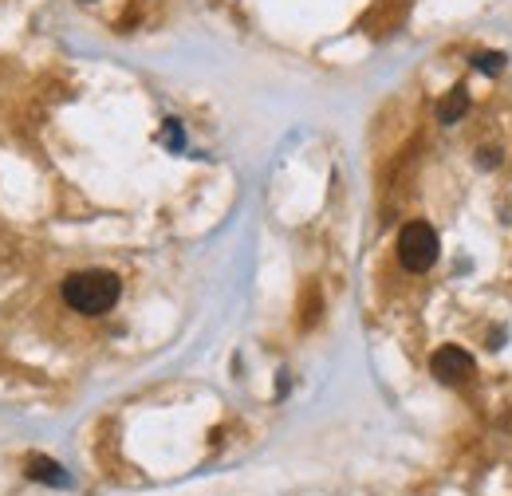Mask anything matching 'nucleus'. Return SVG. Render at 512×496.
I'll use <instances>...</instances> for the list:
<instances>
[{
	"label": "nucleus",
	"mask_w": 512,
	"mask_h": 496,
	"mask_svg": "<svg viewBox=\"0 0 512 496\" xmlns=\"http://www.w3.org/2000/svg\"><path fill=\"white\" fill-rule=\"evenodd\" d=\"M119 276L103 272V268H87V272H71L64 280V304L79 315H103L119 304Z\"/></svg>",
	"instance_id": "1"
},
{
	"label": "nucleus",
	"mask_w": 512,
	"mask_h": 496,
	"mask_svg": "<svg viewBox=\"0 0 512 496\" xmlns=\"http://www.w3.org/2000/svg\"><path fill=\"white\" fill-rule=\"evenodd\" d=\"M398 260H402L406 272H426V268H434V260H438V233H434V225L410 221V225L398 233Z\"/></svg>",
	"instance_id": "2"
},
{
	"label": "nucleus",
	"mask_w": 512,
	"mask_h": 496,
	"mask_svg": "<svg viewBox=\"0 0 512 496\" xmlns=\"http://www.w3.org/2000/svg\"><path fill=\"white\" fill-rule=\"evenodd\" d=\"M430 371H434L438 382H446V386L469 382V378H473V355H469L465 347H442V351H434Z\"/></svg>",
	"instance_id": "3"
},
{
	"label": "nucleus",
	"mask_w": 512,
	"mask_h": 496,
	"mask_svg": "<svg viewBox=\"0 0 512 496\" xmlns=\"http://www.w3.org/2000/svg\"><path fill=\"white\" fill-rule=\"evenodd\" d=\"M28 477L32 481H44V485H56V489H71V477H67L64 465H56V461H48V457H28Z\"/></svg>",
	"instance_id": "4"
},
{
	"label": "nucleus",
	"mask_w": 512,
	"mask_h": 496,
	"mask_svg": "<svg viewBox=\"0 0 512 496\" xmlns=\"http://www.w3.org/2000/svg\"><path fill=\"white\" fill-rule=\"evenodd\" d=\"M465 111H469V91H465V87H453L446 99L438 103V123L453 126L461 115H465Z\"/></svg>",
	"instance_id": "5"
},
{
	"label": "nucleus",
	"mask_w": 512,
	"mask_h": 496,
	"mask_svg": "<svg viewBox=\"0 0 512 496\" xmlns=\"http://www.w3.org/2000/svg\"><path fill=\"white\" fill-rule=\"evenodd\" d=\"M477 71H485V75H497V71H501V67H505V52H481V56H477Z\"/></svg>",
	"instance_id": "6"
},
{
	"label": "nucleus",
	"mask_w": 512,
	"mask_h": 496,
	"mask_svg": "<svg viewBox=\"0 0 512 496\" xmlns=\"http://www.w3.org/2000/svg\"><path fill=\"white\" fill-rule=\"evenodd\" d=\"M166 126H170V130H166V142H170L174 150H182V146H186V134H182V126H178V123H166Z\"/></svg>",
	"instance_id": "7"
}]
</instances>
